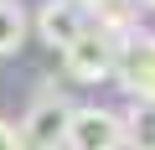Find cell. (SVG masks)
I'll return each instance as SVG.
<instances>
[{"label":"cell","mask_w":155,"mask_h":150,"mask_svg":"<svg viewBox=\"0 0 155 150\" xmlns=\"http://www.w3.org/2000/svg\"><path fill=\"white\" fill-rule=\"evenodd\" d=\"M83 26H88V11L78 0H41L36 5V36L47 47H67Z\"/></svg>","instance_id":"5"},{"label":"cell","mask_w":155,"mask_h":150,"mask_svg":"<svg viewBox=\"0 0 155 150\" xmlns=\"http://www.w3.org/2000/svg\"><path fill=\"white\" fill-rule=\"evenodd\" d=\"M26 31H31L26 5L21 0H0V57H16L21 42H26Z\"/></svg>","instance_id":"7"},{"label":"cell","mask_w":155,"mask_h":150,"mask_svg":"<svg viewBox=\"0 0 155 150\" xmlns=\"http://www.w3.org/2000/svg\"><path fill=\"white\" fill-rule=\"evenodd\" d=\"M0 150H26V145H21V129H16L11 119H0Z\"/></svg>","instance_id":"8"},{"label":"cell","mask_w":155,"mask_h":150,"mask_svg":"<svg viewBox=\"0 0 155 150\" xmlns=\"http://www.w3.org/2000/svg\"><path fill=\"white\" fill-rule=\"evenodd\" d=\"M67 109H72V104L47 83V88L36 93V104L26 109V119L16 124V129H21V145H26V150H57V145H62V129H67Z\"/></svg>","instance_id":"4"},{"label":"cell","mask_w":155,"mask_h":150,"mask_svg":"<svg viewBox=\"0 0 155 150\" xmlns=\"http://www.w3.org/2000/svg\"><path fill=\"white\" fill-rule=\"evenodd\" d=\"M119 47L124 36H114L109 26L88 21L67 47H62V67L72 72L78 83H98V78H114V62H119Z\"/></svg>","instance_id":"1"},{"label":"cell","mask_w":155,"mask_h":150,"mask_svg":"<svg viewBox=\"0 0 155 150\" xmlns=\"http://www.w3.org/2000/svg\"><path fill=\"white\" fill-rule=\"evenodd\" d=\"M62 150H124L119 114L104 109V104H72L67 129H62Z\"/></svg>","instance_id":"2"},{"label":"cell","mask_w":155,"mask_h":150,"mask_svg":"<svg viewBox=\"0 0 155 150\" xmlns=\"http://www.w3.org/2000/svg\"><path fill=\"white\" fill-rule=\"evenodd\" d=\"M140 5H150V11H155V0H140Z\"/></svg>","instance_id":"10"},{"label":"cell","mask_w":155,"mask_h":150,"mask_svg":"<svg viewBox=\"0 0 155 150\" xmlns=\"http://www.w3.org/2000/svg\"><path fill=\"white\" fill-rule=\"evenodd\" d=\"M114 78L124 83V93H129L134 104H155V36H150V31L124 36L119 62H114Z\"/></svg>","instance_id":"3"},{"label":"cell","mask_w":155,"mask_h":150,"mask_svg":"<svg viewBox=\"0 0 155 150\" xmlns=\"http://www.w3.org/2000/svg\"><path fill=\"white\" fill-rule=\"evenodd\" d=\"M119 124H124V150H155V104L124 109Z\"/></svg>","instance_id":"6"},{"label":"cell","mask_w":155,"mask_h":150,"mask_svg":"<svg viewBox=\"0 0 155 150\" xmlns=\"http://www.w3.org/2000/svg\"><path fill=\"white\" fill-rule=\"evenodd\" d=\"M78 5H83V11H88V16H93V11H98V5H104V0H78Z\"/></svg>","instance_id":"9"}]
</instances>
